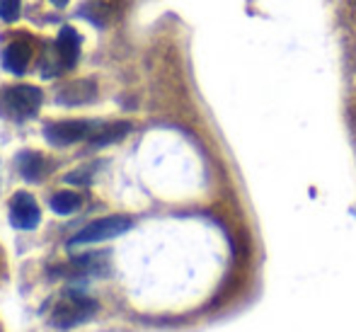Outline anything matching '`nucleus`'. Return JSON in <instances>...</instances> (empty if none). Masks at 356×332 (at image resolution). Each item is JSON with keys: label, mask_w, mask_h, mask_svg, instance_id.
Masks as SVG:
<instances>
[{"label": "nucleus", "mask_w": 356, "mask_h": 332, "mask_svg": "<svg viewBox=\"0 0 356 332\" xmlns=\"http://www.w3.org/2000/svg\"><path fill=\"white\" fill-rule=\"evenodd\" d=\"M97 97V83L95 80H73V83L63 85L56 95V102L63 107H80V104H88Z\"/></svg>", "instance_id": "nucleus-8"}, {"label": "nucleus", "mask_w": 356, "mask_h": 332, "mask_svg": "<svg viewBox=\"0 0 356 332\" xmlns=\"http://www.w3.org/2000/svg\"><path fill=\"white\" fill-rule=\"evenodd\" d=\"M107 253H95V255H83V258L71 260V264L58 267L56 274H68V276H104L107 274Z\"/></svg>", "instance_id": "nucleus-9"}, {"label": "nucleus", "mask_w": 356, "mask_h": 332, "mask_svg": "<svg viewBox=\"0 0 356 332\" xmlns=\"http://www.w3.org/2000/svg\"><path fill=\"white\" fill-rule=\"evenodd\" d=\"M10 226L17 230H34L42 221V209L29 192H15L10 199Z\"/></svg>", "instance_id": "nucleus-5"}, {"label": "nucleus", "mask_w": 356, "mask_h": 332, "mask_svg": "<svg viewBox=\"0 0 356 332\" xmlns=\"http://www.w3.org/2000/svg\"><path fill=\"white\" fill-rule=\"evenodd\" d=\"M99 310V303L90 296L80 294V291H63V296L56 301L51 315H49V328L54 330H73L85 325L88 320L95 318V313Z\"/></svg>", "instance_id": "nucleus-1"}, {"label": "nucleus", "mask_w": 356, "mask_h": 332, "mask_svg": "<svg viewBox=\"0 0 356 332\" xmlns=\"http://www.w3.org/2000/svg\"><path fill=\"white\" fill-rule=\"evenodd\" d=\"M80 39L78 29L73 27H61L56 37V44H54V54H56V68H54V75H61L63 70H71L78 63L80 56Z\"/></svg>", "instance_id": "nucleus-6"}, {"label": "nucleus", "mask_w": 356, "mask_h": 332, "mask_svg": "<svg viewBox=\"0 0 356 332\" xmlns=\"http://www.w3.org/2000/svg\"><path fill=\"white\" fill-rule=\"evenodd\" d=\"M44 102V93L34 85H13L0 90V117L10 122H27L37 117Z\"/></svg>", "instance_id": "nucleus-2"}, {"label": "nucleus", "mask_w": 356, "mask_h": 332, "mask_svg": "<svg viewBox=\"0 0 356 332\" xmlns=\"http://www.w3.org/2000/svg\"><path fill=\"white\" fill-rule=\"evenodd\" d=\"M22 10V0H0V19L3 22H15Z\"/></svg>", "instance_id": "nucleus-14"}, {"label": "nucleus", "mask_w": 356, "mask_h": 332, "mask_svg": "<svg viewBox=\"0 0 356 332\" xmlns=\"http://www.w3.org/2000/svg\"><path fill=\"white\" fill-rule=\"evenodd\" d=\"M134 219L131 216H104V219H97L92 223H88L83 230L73 235L68 240V248H80V245H92V243H102V240H112L117 235H124L127 230H131Z\"/></svg>", "instance_id": "nucleus-3"}, {"label": "nucleus", "mask_w": 356, "mask_h": 332, "mask_svg": "<svg viewBox=\"0 0 356 332\" xmlns=\"http://www.w3.org/2000/svg\"><path fill=\"white\" fill-rule=\"evenodd\" d=\"M97 168H99V163L83 165V168H78V170H73V173L66 175V182L68 184H78V187H88V184L92 182L95 173H97Z\"/></svg>", "instance_id": "nucleus-13"}, {"label": "nucleus", "mask_w": 356, "mask_h": 332, "mask_svg": "<svg viewBox=\"0 0 356 332\" xmlns=\"http://www.w3.org/2000/svg\"><path fill=\"white\" fill-rule=\"evenodd\" d=\"M97 124L85 122V119H66V122H56V124H47L44 127V139L49 145H56V148H66L73 145L83 139H90Z\"/></svg>", "instance_id": "nucleus-4"}, {"label": "nucleus", "mask_w": 356, "mask_h": 332, "mask_svg": "<svg viewBox=\"0 0 356 332\" xmlns=\"http://www.w3.org/2000/svg\"><path fill=\"white\" fill-rule=\"evenodd\" d=\"M22 175L27 182H44L51 173V163H49L47 155L37 153V150H19L17 158H15Z\"/></svg>", "instance_id": "nucleus-7"}, {"label": "nucleus", "mask_w": 356, "mask_h": 332, "mask_svg": "<svg viewBox=\"0 0 356 332\" xmlns=\"http://www.w3.org/2000/svg\"><path fill=\"white\" fill-rule=\"evenodd\" d=\"M29 58H32V49L27 42H13L5 47L3 52V66L5 70L15 75H24V70L29 66Z\"/></svg>", "instance_id": "nucleus-10"}, {"label": "nucleus", "mask_w": 356, "mask_h": 332, "mask_svg": "<svg viewBox=\"0 0 356 332\" xmlns=\"http://www.w3.org/2000/svg\"><path fill=\"white\" fill-rule=\"evenodd\" d=\"M129 132H131V124L129 122H114V124H104V127L97 124L88 141L92 148H102V145H112L117 141H122Z\"/></svg>", "instance_id": "nucleus-11"}, {"label": "nucleus", "mask_w": 356, "mask_h": 332, "mask_svg": "<svg viewBox=\"0 0 356 332\" xmlns=\"http://www.w3.org/2000/svg\"><path fill=\"white\" fill-rule=\"evenodd\" d=\"M54 5H56V8H66L68 5V0H51Z\"/></svg>", "instance_id": "nucleus-15"}, {"label": "nucleus", "mask_w": 356, "mask_h": 332, "mask_svg": "<svg viewBox=\"0 0 356 332\" xmlns=\"http://www.w3.org/2000/svg\"><path fill=\"white\" fill-rule=\"evenodd\" d=\"M49 206H51V211L54 214H58V216H71L75 214V211L83 206V197H80L78 192H56L51 197V201H49Z\"/></svg>", "instance_id": "nucleus-12"}]
</instances>
